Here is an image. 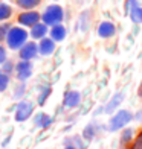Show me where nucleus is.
<instances>
[{
	"label": "nucleus",
	"instance_id": "1",
	"mask_svg": "<svg viewBox=\"0 0 142 149\" xmlns=\"http://www.w3.org/2000/svg\"><path fill=\"white\" fill-rule=\"evenodd\" d=\"M29 33L26 32L23 28H11L8 38H6V43H8V47L12 50L22 49V47L26 44V40H28Z\"/></svg>",
	"mask_w": 142,
	"mask_h": 149
},
{
	"label": "nucleus",
	"instance_id": "2",
	"mask_svg": "<svg viewBox=\"0 0 142 149\" xmlns=\"http://www.w3.org/2000/svg\"><path fill=\"white\" fill-rule=\"evenodd\" d=\"M63 17H64V12H63L61 6L51 5V6H47V9L41 15V20L46 26H57L63 22Z\"/></svg>",
	"mask_w": 142,
	"mask_h": 149
},
{
	"label": "nucleus",
	"instance_id": "3",
	"mask_svg": "<svg viewBox=\"0 0 142 149\" xmlns=\"http://www.w3.org/2000/svg\"><path fill=\"white\" fill-rule=\"evenodd\" d=\"M130 120H133V114L128 110H119L116 114H113L110 122H109V130L112 132L122 130L124 126L130 123Z\"/></svg>",
	"mask_w": 142,
	"mask_h": 149
},
{
	"label": "nucleus",
	"instance_id": "4",
	"mask_svg": "<svg viewBox=\"0 0 142 149\" xmlns=\"http://www.w3.org/2000/svg\"><path fill=\"white\" fill-rule=\"evenodd\" d=\"M34 105L32 102H28V100H23L18 105H15V120L17 122H26L34 113Z\"/></svg>",
	"mask_w": 142,
	"mask_h": 149
},
{
	"label": "nucleus",
	"instance_id": "5",
	"mask_svg": "<svg viewBox=\"0 0 142 149\" xmlns=\"http://www.w3.org/2000/svg\"><path fill=\"white\" fill-rule=\"evenodd\" d=\"M15 72H17V78L18 81H26L32 76V72H34V67L31 61H23L20 59L17 65H15Z\"/></svg>",
	"mask_w": 142,
	"mask_h": 149
},
{
	"label": "nucleus",
	"instance_id": "6",
	"mask_svg": "<svg viewBox=\"0 0 142 149\" xmlns=\"http://www.w3.org/2000/svg\"><path fill=\"white\" fill-rule=\"evenodd\" d=\"M40 14L37 11H28V12H22V14L18 15V23L22 26H29V28H32V26L38 24L40 22Z\"/></svg>",
	"mask_w": 142,
	"mask_h": 149
},
{
	"label": "nucleus",
	"instance_id": "7",
	"mask_svg": "<svg viewBox=\"0 0 142 149\" xmlns=\"http://www.w3.org/2000/svg\"><path fill=\"white\" fill-rule=\"evenodd\" d=\"M79 102H81V93L79 91H75V90L66 91L64 99H63V107L66 110H72V108L78 107Z\"/></svg>",
	"mask_w": 142,
	"mask_h": 149
},
{
	"label": "nucleus",
	"instance_id": "8",
	"mask_svg": "<svg viewBox=\"0 0 142 149\" xmlns=\"http://www.w3.org/2000/svg\"><path fill=\"white\" fill-rule=\"evenodd\" d=\"M38 53V44L35 43H26L22 49H20V59L23 61H31L37 56Z\"/></svg>",
	"mask_w": 142,
	"mask_h": 149
},
{
	"label": "nucleus",
	"instance_id": "9",
	"mask_svg": "<svg viewBox=\"0 0 142 149\" xmlns=\"http://www.w3.org/2000/svg\"><path fill=\"white\" fill-rule=\"evenodd\" d=\"M124 97H125V94H124V91H119V93H116L115 96L110 99V102L107 104L104 108H103V111L105 113V114H112L116 108L121 105V102L124 100Z\"/></svg>",
	"mask_w": 142,
	"mask_h": 149
},
{
	"label": "nucleus",
	"instance_id": "10",
	"mask_svg": "<svg viewBox=\"0 0 142 149\" xmlns=\"http://www.w3.org/2000/svg\"><path fill=\"white\" fill-rule=\"evenodd\" d=\"M53 50H55V41H53L52 38H43L41 41H40L38 52L41 53L43 56L51 55V53H53Z\"/></svg>",
	"mask_w": 142,
	"mask_h": 149
},
{
	"label": "nucleus",
	"instance_id": "11",
	"mask_svg": "<svg viewBox=\"0 0 142 149\" xmlns=\"http://www.w3.org/2000/svg\"><path fill=\"white\" fill-rule=\"evenodd\" d=\"M115 32H116V28H115V24L110 23V22H103L98 28V35L101 38H110V37L115 35Z\"/></svg>",
	"mask_w": 142,
	"mask_h": 149
},
{
	"label": "nucleus",
	"instance_id": "12",
	"mask_svg": "<svg viewBox=\"0 0 142 149\" xmlns=\"http://www.w3.org/2000/svg\"><path fill=\"white\" fill-rule=\"evenodd\" d=\"M127 5L130 8V18L134 23H142V6L136 5V0H130Z\"/></svg>",
	"mask_w": 142,
	"mask_h": 149
},
{
	"label": "nucleus",
	"instance_id": "13",
	"mask_svg": "<svg viewBox=\"0 0 142 149\" xmlns=\"http://www.w3.org/2000/svg\"><path fill=\"white\" fill-rule=\"evenodd\" d=\"M46 33H47V26L44 23H38L35 26H32L29 35L34 40H43V38H46Z\"/></svg>",
	"mask_w": 142,
	"mask_h": 149
},
{
	"label": "nucleus",
	"instance_id": "14",
	"mask_svg": "<svg viewBox=\"0 0 142 149\" xmlns=\"http://www.w3.org/2000/svg\"><path fill=\"white\" fill-rule=\"evenodd\" d=\"M51 38L53 41H63L66 38V28L61 24H57V26H52L51 29Z\"/></svg>",
	"mask_w": 142,
	"mask_h": 149
},
{
	"label": "nucleus",
	"instance_id": "15",
	"mask_svg": "<svg viewBox=\"0 0 142 149\" xmlns=\"http://www.w3.org/2000/svg\"><path fill=\"white\" fill-rule=\"evenodd\" d=\"M11 14H12V8H11V6L0 2V22L8 20L11 17Z\"/></svg>",
	"mask_w": 142,
	"mask_h": 149
},
{
	"label": "nucleus",
	"instance_id": "16",
	"mask_svg": "<svg viewBox=\"0 0 142 149\" xmlns=\"http://www.w3.org/2000/svg\"><path fill=\"white\" fill-rule=\"evenodd\" d=\"M17 5L23 9H32L40 5V0H15Z\"/></svg>",
	"mask_w": 142,
	"mask_h": 149
},
{
	"label": "nucleus",
	"instance_id": "17",
	"mask_svg": "<svg viewBox=\"0 0 142 149\" xmlns=\"http://www.w3.org/2000/svg\"><path fill=\"white\" fill-rule=\"evenodd\" d=\"M51 93H52V88H51L49 85H46L44 88L41 90V93H40V96H38V99H37V102H38L40 107H43V105H44V102L47 100V97L51 96Z\"/></svg>",
	"mask_w": 142,
	"mask_h": 149
},
{
	"label": "nucleus",
	"instance_id": "18",
	"mask_svg": "<svg viewBox=\"0 0 142 149\" xmlns=\"http://www.w3.org/2000/svg\"><path fill=\"white\" fill-rule=\"evenodd\" d=\"M131 137H133V130H131V128H124L122 134H121V145H122V146L128 145V143H130V140H131Z\"/></svg>",
	"mask_w": 142,
	"mask_h": 149
},
{
	"label": "nucleus",
	"instance_id": "19",
	"mask_svg": "<svg viewBox=\"0 0 142 149\" xmlns=\"http://www.w3.org/2000/svg\"><path fill=\"white\" fill-rule=\"evenodd\" d=\"M9 31H11L9 23H3V24H0V41H3V40L8 38Z\"/></svg>",
	"mask_w": 142,
	"mask_h": 149
},
{
	"label": "nucleus",
	"instance_id": "20",
	"mask_svg": "<svg viewBox=\"0 0 142 149\" xmlns=\"http://www.w3.org/2000/svg\"><path fill=\"white\" fill-rule=\"evenodd\" d=\"M9 85V74L2 73L0 74V91H5Z\"/></svg>",
	"mask_w": 142,
	"mask_h": 149
},
{
	"label": "nucleus",
	"instance_id": "21",
	"mask_svg": "<svg viewBox=\"0 0 142 149\" xmlns=\"http://www.w3.org/2000/svg\"><path fill=\"white\" fill-rule=\"evenodd\" d=\"M93 135H95V126H93V125L86 126L84 131H83V137H84L86 140H92Z\"/></svg>",
	"mask_w": 142,
	"mask_h": 149
},
{
	"label": "nucleus",
	"instance_id": "22",
	"mask_svg": "<svg viewBox=\"0 0 142 149\" xmlns=\"http://www.w3.org/2000/svg\"><path fill=\"white\" fill-rule=\"evenodd\" d=\"M46 116H47V114H44V113L35 114V117H34V125H35L37 128H43V122H44Z\"/></svg>",
	"mask_w": 142,
	"mask_h": 149
},
{
	"label": "nucleus",
	"instance_id": "23",
	"mask_svg": "<svg viewBox=\"0 0 142 149\" xmlns=\"http://www.w3.org/2000/svg\"><path fill=\"white\" fill-rule=\"evenodd\" d=\"M130 149H142V132L138 134V137L134 139V141L131 143Z\"/></svg>",
	"mask_w": 142,
	"mask_h": 149
},
{
	"label": "nucleus",
	"instance_id": "24",
	"mask_svg": "<svg viewBox=\"0 0 142 149\" xmlns=\"http://www.w3.org/2000/svg\"><path fill=\"white\" fill-rule=\"evenodd\" d=\"M23 93H25V82H22L20 85H17L15 93H14V97H20V96H23Z\"/></svg>",
	"mask_w": 142,
	"mask_h": 149
},
{
	"label": "nucleus",
	"instance_id": "25",
	"mask_svg": "<svg viewBox=\"0 0 142 149\" xmlns=\"http://www.w3.org/2000/svg\"><path fill=\"white\" fill-rule=\"evenodd\" d=\"M5 67H3V73H6V74H9L11 72H12V63H11V61H8V63H6V61H5Z\"/></svg>",
	"mask_w": 142,
	"mask_h": 149
},
{
	"label": "nucleus",
	"instance_id": "26",
	"mask_svg": "<svg viewBox=\"0 0 142 149\" xmlns=\"http://www.w3.org/2000/svg\"><path fill=\"white\" fill-rule=\"evenodd\" d=\"M6 61V49L3 46H0V64H3Z\"/></svg>",
	"mask_w": 142,
	"mask_h": 149
},
{
	"label": "nucleus",
	"instance_id": "27",
	"mask_svg": "<svg viewBox=\"0 0 142 149\" xmlns=\"http://www.w3.org/2000/svg\"><path fill=\"white\" fill-rule=\"evenodd\" d=\"M134 117H136V120H142V110H139V111H138V114H136Z\"/></svg>",
	"mask_w": 142,
	"mask_h": 149
},
{
	"label": "nucleus",
	"instance_id": "28",
	"mask_svg": "<svg viewBox=\"0 0 142 149\" xmlns=\"http://www.w3.org/2000/svg\"><path fill=\"white\" fill-rule=\"evenodd\" d=\"M138 94H139V96H142V84L139 85V88H138Z\"/></svg>",
	"mask_w": 142,
	"mask_h": 149
},
{
	"label": "nucleus",
	"instance_id": "29",
	"mask_svg": "<svg viewBox=\"0 0 142 149\" xmlns=\"http://www.w3.org/2000/svg\"><path fill=\"white\" fill-rule=\"evenodd\" d=\"M64 149H77V148H75V146H66Z\"/></svg>",
	"mask_w": 142,
	"mask_h": 149
},
{
	"label": "nucleus",
	"instance_id": "30",
	"mask_svg": "<svg viewBox=\"0 0 142 149\" xmlns=\"http://www.w3.org/2000/svg\"><path fill=\"white\" fill-rule=\"evenodd\" d=\"M0 74H2V69H0Z\"/></svg>",
	"mask_w": 142,
	"mask_h": 149
}]
</instances>
